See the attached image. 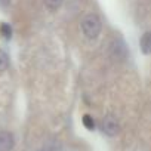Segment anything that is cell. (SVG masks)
<instances>
[{"mask_svg": "<svg viewBox=\"0 0 151 151\" xmlns=\"http://www.w3.org/2000/svg\"><path fill=\"white\" fill-rule=\"evenodd\" d=\"M111 55L116 59H119V61H123L126 58V46H124L123 40L117 39V40L113 42V45H111Z\"/></svg>", "mask_w": 151, "mask_h": 151, "instance_id": "4", "label": "cell"}, {"mask_svg": "<svg viewBox=\"0 0 151 151\" xmlns=\"http://www.w3.org/2000/svg\"><path fill=\"white\" fill-rule=\"evenodd\" d=\"M62 2H64V0H45V5H46V8L49 11L53 12V11H58L61 8Z\"/></svg>", "mask_w": 151, "mask_h": 151, "instance_id": "6", "label": "cell"}, {"mask_svg": "<svg viewBox=\"0 0 151 151\" xmlns=\"http://www.w3.org/2000/svg\"><path fill=\"white\" fill-rule=\"evenodd\" d=\"M82 122H83V126H85L88 130H93V129H95V120H93V117H92V116L85 114V116H83V119H82Z\"/></svg>", "mask_w": 151, "mask_h": 151, "instance_id": "7", "label": "cell"}, {"mask_svg": "<svg viewBox=\"0 0 151 151\" xmlns=\"http://www.w3.org/2000/svg\"><path fill=\"white\" fill-rule=\"evenodd\" d=\"M8 67H9V56L3 50H0V71H5Z\"/></svg>", "mask_w": 151, "mask_h": 151, "instance_id": "9", "label": "cell"}, {"mask_svg": "<svg viewBox=\"0 0 151 151\" xmlns=\"http://www.w3.org/2000/svg\"><path fill=\"white\" fill-rule=\"evenodd\" d=\"M102 132L108 136H116L119 132H120V124L119 122L111 117V116H107L104 120H102Z\"/></svg>", "mask_w": 151, "mask_h": 151, "instance_id": "2", "label": "cell"}, {"mask_svg": "<svg viewBox=\"0 0 151 151\" xmlns=\"http://www.w3.org/2000/svg\"><path fill=\"white\" fill-rule=\"evenodd\" d=\"M9 3H11V0H0V6L2 8H6Z\"/></svg>", "mask_w": 151, "mask_h": 151, "instance_id": "10", "label": "cell"}, {"mask_svg": "<svg viewBox=\"0 0 151 151\" xmlns=\"http://www.w3.org/2000/svg\"><path fill=\"white\" fill-rule=\"evenodd\" d=\"M0 34H2V37L5 39H11L12 37V27L6 22H3L2 25H0Z\"/></svg>", "mask_w": 151, "mask_h": 151, "instance_id": "8", "label": "cell"}, {"mask_svg": "<svg viewBox=\"0 0 151 151\" xmlns=\"http://www.w3.org/2000/svg\"><path fill=\"white\" fill-rule=\"evenodd\" d=\"M14 144H15V139H14V135L11 132H0V151H11L14 148Z\"/></svg>", "mask_w": 151, "mask_h": 151, "instance_id": "3", "label": "cell"}, {"mask_svg": "<svg viewBox=\"0 0 151 151\" xmlns=\"http://www.w3.org/2000/svg\"><path fill=\"white\" fill-rule=\"evenodd\" d=\"M141 50L145 55L151 53V33H145L141 37Z\"/></svg>", "mask_w": 151, "mask_h": 151, "instance_id": "5", "label": "cell"}, {"mask_svg": "<svg viewBox=\"0 0 151 151\" xmlns=\"http://www.w3.org/2000/svg\"><path fill=\"white\" fill-rule=\"evenodd\" d=\"M82 31L88 39H96L101 33V19L93 14L86 15L82 21Z\"/></svg>", "mask_w": 151, "mask_h": 151, "instance_id": "1", "label": "cell"}]
</instances>
